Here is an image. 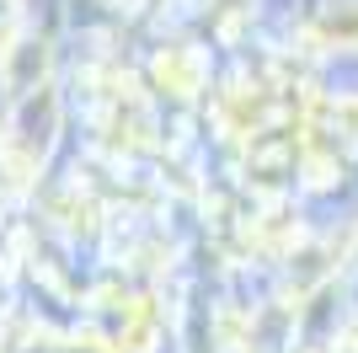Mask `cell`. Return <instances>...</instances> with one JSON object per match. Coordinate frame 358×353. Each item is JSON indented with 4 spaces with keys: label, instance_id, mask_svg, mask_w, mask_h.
<instances>
[{
    "label": "cell",
    "instance_id": "cell-1",
    "mask_svg": "<svg viewBox=\"0 0 358 353\" xmlns=\"http://www.w3.org/2000/svg\"><path fill=\"white\" fill-rule=\"evenodd\" d=\"M54 134H59V91L48 81V86L27 91V97L16 102V123H11V139H6V145H11L16 155H27V161L43 166Z\"/></svg>",
    "mask_w": 358,
    "mask_h": 353
},
{
    "label": "cell",
    "instance_id": "cell-2",
    "mask_svg": "<svg viewBox=\"0 0 358 353\" xmlns=\"http://www.w3.org/2000/svg\"><path fill=\"white\" fill-rule=\"evenodd\" d=\"M48 64H54V48L43 38H11L0 48V86L11 91V102H22L27 91L48 86Z\"/></svg>",
    "mask_w": 358,
    "mask_h": 353
},
{
    "label": "cell",
    "instance_id": "cell-3",
    "mask_svg": "<svg viewBox=\"0 0 358 353\" xmlns=\"http://www.w3.org/2000/svg\"><path fill=\"white\" fill-rule=\"evenodd\" d=\"M150 81H155V91L177 97V102H193L198 91H203V81H209V59L187 43H171L150 59Z\"/></svg>",
    "mask_w": 358,
    "mask_h": 353
},
{
    "label": "cell",
    "instance_id": "cell-4",
    "mask_svg": "<svg viewBox=\"0 0 358 353\" xmlns=\"http://www.w3.org/2000/svg\"><path fill=\"white\" fill-rule=\"evenodd\" d=\"M273 107H278V102H273V91H268V86H246V81H241V86L224 91L220 123L236 134V139H257V134H268Z\"/></svg>",
    "mask_w": 358,
    "mask_h": 353
},
{
    "label": "cell",
    "instance_id": "cell-5",
    "mask_svg": "<svg viewBox=\"0 0 358 353\" xmlns=\"http://www.w3.org/2000/svg\"><path fill=\"white\" fill-rule=\"evenodd\" d=\"M331 241H299L294 251H289V300H305V294H315L321 284L331 279Z\"/></svg>",
    "mask_w": 358,
    "mask_h": 353
},
{
    "label": "cell",
    "instance_id": "cell-6",
    "mask_svg": "<svg viewBox=\"0 0 358 353\" xmlns=\"http://www.w3.org/2000/svg\"><path fill=\"white\" fill-rule=\"evenodd\" d=\"M294 310L299 305H284V300H273V305H257L252 316V342L246 353H284L289 338H294Z\"/></svg>",
    "mask_w": 358,
    "mask_h": 353
},
{
    "label": "cell",
    "instance_id": "cell-7",
    "mask_svg": "<svg viewBox=\"0 0 358 353\" xmlns=\"http://www.w3.org/2000/svg\"><path fill=\"white\" fill-rule=\"evenodd\" d=\"M155 342H161V310H155V300H134L123 310L118 353H155Z\"/></svg>",
    "mask_w": 358,
    "mask_h": 353
},
{
    "label": "cell",
    "instance_id": "cell-8",
    "mask_svg": "<svg viewBox=\"0 0 358 353\" xmlns=\"http://www.w3.org/2000/svg\"><path fill=\"white\" fill-rule=\"evenodd\" d=\"M315 38L327 48H358V0H327L315 16Z\"/></svg>",
    "mask_w": 358,
    "mask_h": 353
},
{
    "label": "cell",
    "instance_id": "cell-9",
    "mask_svg": "<svg viewBox=\"0 0 358 353\" xmlns=\"http://www.w3.org/2000/svg\"><path fill=\"white\" fill-rule=\"evenodd\" d=\"M54 220H59L70 235H91L96 230V204H91V193H80V182L64 188V198L54 204Z\"/></svg>",
    "mask_w": 358,
    "mask_h": 353
},
{
    "label": "cell",
    "instance_id": "cell-10",
    "mask_svg": "<svg viewBox=\"0 0 358 353\" xmlns=\"http://www.w3.org/2000/svg\"><path fill=\"white\" fill-rule=\"evenodd\" d=\"M327 134L358 145V91H343V97H331V102H327Z\"/></svg>",
    "mask_w": 358,
    "mask_h": 353
},
{
    "label": "cell",
    "instance_id": "cell-11",
    "mask_svg": "<svg viewBox=\"0 0 358 353\" xmlns=\"http://www.w3.org/2000/svg\"><path fill=\"white\" fill-rule=\"evenodd\" d=\"M348 251L358 257V220H353V230H348Z\"/></svg>",
    "mask_w": 358,
    "mask_h": 353
},
{
    "label": "cell",
    "instance_id": "cell-12",
    "mask_svg": "<svg viewBox=\"0 0 358 353\" xmlns=\"http://www.w3.org/2000/svg\"><path fill=\"white\" fill-rule=\"evenodd\" d=\"M331 353H358V342H348V338H343V342H337Z\"/></svg>",
    "mask_w": 358,
    "mask_h": 353
},
{
    "label": "cell",
    "instance_id": "cell-13",
    "mask_svg": "<svg viewBox=\"0 0 358 353\" xmlns=\"http://www.w3.org/2000/svg\"><path fill=\"white\" fill-rule=\"evenodd\" d=\"M0 150H6V139H0Z\"/></svg>",
    "mask_w": 358,
    "mask_h": 353
},
{
    "label": "cell",
    "instance_id": "cell-14",
    "mask_svg": "<svg viewBox=\"0 0 358 353\" xmlns=\"http://www.w3.org/2000/svg\"><path fill=\"white\" fill-rule=\"evenodd\" d=\"M0 353H6V348H0Z\"/></svg>",
    "mask_w": 358,
    "mask_h": 353
}]
</instances>
